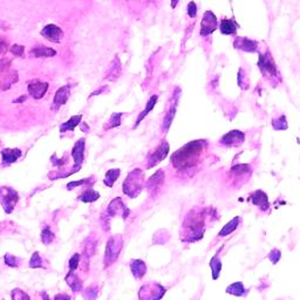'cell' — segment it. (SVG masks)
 Masks as SVG:
<instances>
[{"label":"cell","instance_id":"cell-1","mask_svg":"<svg viewBox=\"0 0 300 300\" xmlns=\"http://www.w3.org/2000/svg\"><path fill=\"white\" fill-rule=\"evenodd\" d=\"M208 147L205 140H196L191 141L179 150L175 151L171 156V164L179 171H186L195 168L200 161L203 151Z\"/></svg>","mask_w":300,"mask_h":300},{"label":"cell","instance_id":"cell-2","mask_svg":"<svg viewBox=\"0 0 300 300\" xmlns=\"http://www.w3.org/2000/svg\"><path fill=\"white\" fill-rule=\"evenodd\" d=\"M182 228L185 236V237L182 238L183 241L192 243V241L200 240L203 237V234H204V216L200 212L195 210L190 211V214L186 215Z\"/></svg>","mask_w":300,"mask_h":300},{"label":"cell","instance_id":"cell-3","mask_svg":"<svg viewBox=\"0 0 300 300\" xmlns=\"http://www.w3.org/2000/svg\"><path fill=\"white\" fill-rule=\"evenodd\" d=\"M144 183L145 180L143 170L140 168H135L128 174L127 179L123 182V185H122V190L128 197L135 198L143 190Z\"/></svg>","mask_w":300,"mask_h":300},{"label":"cell","instance_id":"cell-4","mask_svg":"<svg viewBox=\"0 0 300 300\" xmlns=\"http://www.w3.org/2000/svg\"><path fill=\"white\" fill-rule=\"evenodd\" d=\"M122 247H123V240H122L121 235L112 236V237L109 238L108 241H107L106 251H104V267L110 266V265H113L118 260Z\"/></svg>","mask_w":300,"mask_h":300},{"label":"cell","instance_id":"cell-5","mask_svg":"<svg viewBox=\"0 0 300 300\" xmlns=\"http://www.w3.org/2000/svg\"><path fill=\"white\" fill-rule=\"evenodd\" d=\"M258 68L264 77L270 78L271 80H280L279 79V72L277 68L275 60H273L272 55L270 52H265V53H260L258 58Z\"/></svg>","mask_w":300,"mask_h":300},{"label":"cell","instance_id":"cell-6","mask_svg":"<svg viewBox=\"0 0 300 300\" xmlns=\"http://www.w3.org/2000/svg\"><path fill=\"white\" fill-rule=\"evenodd\" d=\"M19 202V194L10 186L0 188V204L6 214H12L17 203Z\"/></svg>","mask_w":300,"mask_h":300},{"label":"cell","instance_id":"cell-7","mask_svg":"<svg viewBox=\"0 0 300 300\" xmlns=\"http://www.w3.org/2000/svg\"><path fill=\"white\" fill-rule=\"evenodd\" d=\"M218 28V20L216 14L212 11H206L203 14L202 21H200V36L206 38L211 36L215 31Z\"/></svg>","mask_w":300,"mask_h":300},{"label":"cell","instance_id":"cell-8","mask_svg":"<svg viewBox=\"0 0 300 300\" xmlns=\"http://www.w3.org/2000/svg\"><path fill=\"white\" fill-rule=\"evenodd\" d=\"M40 36L52 43H60L65 38L62 28L55 24H47L40 31Z\"/></svg>","mask_w":300,"mask_h":300},{"label":"cell","instance_id":"cell-9","mask_svg":"<svg viewBox=\"0 0 300 300\" xmlns=\"http://www.w3.org/2000/svg\"><path fill=\"white\" fill-rule=\"evenodd\" d=\"M169 150H170V145H169L168 142L162 141L159 147H157L154 151H151V153L149 154V156H148L147 169H151L153 167H155V165L159 164L160 162H162L163 160L168 156Z\"/></svg>","mask_w":300,"mask_h":300},{"label":"cell","instance_id":"cell-10","mask_svg":"<svg viewBox=\"0 0 300 300\" xmlns=\"http://www.w3.org/2000/svg\"><path fill=\"white\" fill-rule=\"evenodd\" d=\"M130 210L127 208L126 204L123 203L121 197H116L112 202L109 203L108 208H107V215L109 217H115V216H120L122 217V220H126L128 217H129Z\"/></svg>","mask_w":300,"mask_h":300},{"label":"cell","instance_id":"cell-11","mask_svg":"<svg viewBox=\"0 0 300 300\" xmlns=\"http://www.w3.org/2000/svg\"><path fill=\"white\" fill-rule=\"evenodd\" d=\"M245 141V134L240 130H231L228 134L222 136V139L220 140V144L226 148H232V147H238L241 143H244Z\"/></svg>","mask_w":300,"mask_h":300},{"label":"cell","instance_id":"cell-12","mask_svg":"<svg viewBox=\"0 0 300 300\" xmlns=\"http://www.w3.org/2000/svg\"><path fill=\"white\" fill-rule=\"evenodd\" d=\"M180 89L177 87L175 89V92L173 93V96H171V101L170 104H169V109L167 112V114L164 116V120H163V132H167V130L170 128L171 122L174 121L175 115H176V108H177V103H179V99H180Z\"/></svg>","mask_w":300,"mask_h":300},{"label":"cell","instance_id":"cell-13","mask_svg":"<svg viewBox=\"0 0 300 300\" xmlns=\"http://www.w3.org/2000/svg\"><path fill=\"white\" fill-rule=\"evenodd\" d=\"M49 84L40 80H31L27 82V92L34 100H40L47 93Z\"/></svg>","mask_w":300,"mask_h":300},{"label":"cell","instance_id":"cell-14","mask_svg":"<svg viewBox=\"0 0 300 300\" xmlns=\"http://www.w3.org/2000/svg\"><path fill=\"white\" fill-rule=\"evenodd\" d=\"M84 144H86V140L80 139L75 142L74 147L72 149V157L74 160V165L73 169L79 171V169L81 168L82 163L84 161Z\"/></svg>","mask_w":300,"mask_h":300},{"label":"cell","instance_id":"cell-15","mask_svg":"<svg viewBox=\"0 0 300 300\" xmlns=\"http://www.w3.org/2000/svg\"><path fill=\"white\" fill-rule=\"evenodd\" d=\"M69 96H71V84H65V86H62L61 88L58 89L54 95L53 103H52V110L58 112L61 106L66 104Z\"/></svg>","mask_w":300,"mask_h":300},{"label":"cell","instance_id":"cell-16","mask_svg":"<svg viewBox=\"0 0 300 300\" xmlns=\"http://www.w3.org/2000/svg\"><path fill=\"white\" fill-rule=\"evenodd\" d=\"M234 47L240 51L247 52V53H256L258 52V41L249 39L246 37H237L234 41Z\"/></svg>","mask_w":300,"mask_h":300},{"label":"cell","instance_id":"cell-17","mask_svg":"<svg viewBox=\"0 0 300 300\" xmlns=\"http://www.w3.org/2000/svg\"><path fill=\"white\" fill-rule=\"evenodd\" d=\"M19 81L18 72L14 69H7L0 73V90L10 89L13 84Z\"/></svg>","mask_w":300,"mask_h":300},{"label":"cell","instance_id":"cell-18","mask_svg":"<svg viewBox=\"0 0 300 300\" xmlns=\"http://www.w3.org/2000/svg\"><path fill=\"white\" fill-rule=\"evenodd\" d=\"M164 171L161 170H157L155 174L153 175V176L150 177L149 180H148L147 182V190L149 192L150 195L156 194L157 191L161 189V186L163 185V183H164Z\"/></svg>","mask_w":300,"mask_h":300},{"label":"cell","instance_id":"cell-19","mask_svg":"<svg viewBox=\"0 0 300 300\" xmlns=\"http://www.w3.org/2000/svg\"><path fill=\"white\" fill-rule=\"evenodd\" d=\"M30 58L32 59H47V58H54L57 55V51L52 47L47 46H37L30 51Z\"/></svg>","mask_w":300,"mask_h":300},{"label":"cell","instance_id":"cell-20","mask_svg":"<svg viewBox=\"0 0 300 300\" xmlns=\"http://www.w3.org/2000/svg\"><path fill=\"white\" fill-rule=\"evenodd\" d=\"M238 28H240V25L237 24L235 19L224 18L220 20V25H218V30L220 31L223 36H236Z\"/></svg>","mask_w":300,"mask_h":300},{"label":"cell","instance_id":"cell-21","mask_svg":"<svg viewBox=\"0 0 300 300\" xmlns=\"http://www.w3.org/2000/svg\"><path fill=\"white\" fill-rule=\"evenodd\" d=\"M250 200H251L252 204L258 206L263 211H266L270 209L269 198H267L266 194L263 190H256L253 194L250 195Z\"/></svg>","mask_w":300,"mask_h":300},{"label":"cell","instance_id":"cell-22","mask_svg":"<svg viewBox=\"0 0 300 300\" xmlns=\"http://www.w3.org/2000/svg\"><path fill=\"white\" fill-rule=\"evenodd\" d=\"M121 74H122L121 60H120V58L116 55L114 59H113L112 62H110L109 69H108V72H107L104 79L108 81H116L119 78L121 77Z\"/></svg>","mask_w":300,"mask_h":300},{"label":"cell","instance_id":"cell-23","mask_svg":"<svg viewBox=\"0 0 300 300\" xmlns=\"http://www.w3.org/2000/svg\"><path fill=\"white\" fill-rule=\"evenodd\" d=\"M22 155L21 150L16 148V149H10V148H6V149L1 150V161L2 164H12V163L18 161V159Z\"/></svg>","mask_w":300,"mask_h":300},{"label":"cell","instance_id":"cell-24","mask_svg":"<svg viewBox=\"0 0 300 300\" xmlns=\"http://www.w3.org/2000/svg\"><path fill=\"white\" fill-rule=\"evenodd\" d=\"M157 100H159V96H157V95H151L150 96V99H149V100H148L147 104H145V108L142 110L141 113H140L139 118L136 119L135 124H134V126H133L134 129H135V128H138L140 126V123H141V122L144 120L145 116L149 114L151 110L154 109V107H155L156 103H157Z\"/></svg>","mask_w":300,"mask_h":300},{"label":"cell","instance_id":"cell-25","mask_svg":"<svg viewBox=\"0 0 300 300\" xmlns=\"http://www.w3.org/2000/svg\"><path fill=\"white\" fill-rule=\"evenodd\" d=\"M130 270H132L133 276L136 279H141L143 278L145 272H147V265L141 259H133L130 261Z\"/></svg>","mask_w":300,"mask_h":300},{"label":"cell","instance_id":"cell-26","mask_svg":"<svg viewBox=\"0 0 300 300\" xmlns=\"http://www.w3.org/2000/svg\"><path fill=\"white\" fill-rule=\"evenodd\" d=\"M65 280L74 293L80 292V291L82 290V280L75 275V271H69L68 275L66 276Z\"/></svg>","mask_w":300,"mask_h":300},{"label":"cell","instance_id":"cell-27","mask_svg":"<svg viewBox=\"0 0 300 300\" xmlns=\"http://www.w3.org/2000/svg\"><path fill=\"white\" fill-rule=\"evenodd\" d=\"M81 120H82V115H74L72 116L71 119H68L66 122H63L62 124L60 126V133L63 134L66 132H73V130L77 128L79 124L81 123Z\"/></svg>","mask_w":300,"mask_h":300},{"label":"cell","instance_id":"cell-28","mask_svg":"<svg viewBox=\"0 0 300 300\" xmlns=\"http://www.w3.org/2000/svg\"><path fill=\"white\" fill-rule=\"evenodd\" d=\"M240 220H241L240 217H235L234 220H230V222L226 224L222 230H220V234H218V237L222 238V237H226V236L231 235L232 232H234L235 230H237L238 226H240Z\"/></svg>","mask_w":300,"mask_h":300},{"label":"cell","instance_id":"cell-29","mask_svg":"<svg viewBox=\"0 0 300 300\" xmlns=\"http://www.w3.org/2000/svg\"><path fill=\"white\" fill-rule=\"evenodd\" d=\"M121 170L120 169H110L104 175V179H103V183L104 185H107L108 188H113V185H114V183L118 180L119 176H120Z\"/></svg>","mask_w":300,"mask_h":300},{"label":"cell","instance_id":"cell-30","mask_svg":"<svg viewBox=\"0 0 300 300\" xmlns=\"http://www.w3.org/2000/svg\"><path fill=\"white\" fill-rule=\"evenodd\" d=\"M99 198H100V194H99L98 191H95L94 189L88 188L79 196V200H81V202L83 203H93L95 202V200H98Z\"/></svg>","mask_w":300,"mask_h":300},{"label":"cell","instance_id":"cell-31","mask_svg":"<svg viewBox=\"0 0 300 300\" xmlns=\"http://www.w3.org/2000/svg\"><path fill=\"white\" fill-rule=\"evenodd\" d=\"M150 0H127V4L129 10H132V12H141L144 8H147L149 5Z\"/></svg>","mask_w":300,"mask_h":300},{"label":"cell","instance_id":"cell-32","mask_svg":"<svg viewBox=\"0 0 300 300\" xmlns=\"http://www.w3.org/2000/svg\"><path fill=\"white\" fill-rule=\"evenodd\" d=\"M210 267L212 271V279L216 280V279L220 278V271H222V261H220V256L216 255L212 257L211 261H210Z\"/></svg>","mask_w":300,"mask_h":300},{"label":"cell","instance_id":"cell-33","mask_svg":"<svg viewBox=\"0 0 300 300\" xmlns=\"http://www.w3.org/2000/svg\"><path fill=\"white\" fill-rule=\"evenodd\" d=\"M226 292H228L229 294H234V296L240 297L246 293V288L243 285V282L237 281V282H234V284L229 285L228 288H226Z\"/></svg>","mask_w":300,"mask_h":300},{"label":"cell","instance_id":"cell-34","mask_svg":"<svg viewBox=\"0 0 300 300\" xmlns=\"http://www.w3.org/2000/svg\"><path fill=\"white\" fill-rule=\"evenodd\" d=\"M231 174L236 175V176H246V175L251 174V167L249 164H238L232 167Z\"/></svg>","mask_w":300,"mask_h":300},{"label":"cell","instance_id":"cell-35","mask_svg":"<svg viewBox=\"0 0 300 300\" xmlns=\"http://www.w3.org/2000/svg\"><path fill=\"white\" fill-rule=\"evenodd\" d=\"M122 113H114L110 116L109 121L107 122V124L104 126V129H114L116 127L121 126V119H122Z\"/></svg>","mask_w":300,"mask_h":300},{"label":"cell","instance_id":"cell-36","mask_svg":"<svg viewBox=\"0 0 300 300\" xmlns=\"http://www.w3.org/2000/svg\"><path fill=\"white\" fill-rule=\"evenodd\" d=\"M54 238H55V236L53 234V231L49 229V226H45L41 231L42 244H45V245H49V244L54 240Z\"/></svg>","mask_w":300,"mask_h":300},{"label":"cell","instance_id":"cell-37","mask_svg":"<svg viewBox=\"0 0 300 300\" xmlns=\"http://www.w3.org/2000/svg\"><path fill=\"white\" fill-rule=\"evenodd\" d=\"M30 267L31 269H42L43 265H42V259L40 257L39 252H34L33 255H32L31 260H30Z\"/></svg>","mask_w":300,"mask_h":300},{"label":"cell","instance_id":"cell-38","mask_svg":"<svg viewBox=\"0 0 300 300\" xmlns=\"http://www.w3.org/2000/svg\"><path fill=\"white\" fill-rule=\"evenodd\" d=\"M272 127L275 128L276 130H285V129H287L286 118H285L284 115H281V116H279L278 119H276V120H272Z\"/></svg>","mask_w":300,"mask_h":300},{"label":"cell","instance_id":"cell-39","mask_svg":"<svg viewBox=\"0 0 300 300\" xmlns=\"http://www.w3.org/2000/svg\"><path fill=\"white\" fill-rule=\"evenodd\" d=\"M87 240H88V243H84L83 250H84V255H86V257L89 258L95 253L96 243L94 240H92V238H88Z\"/></svg>","mask_w":300,"mask_h":300},{"label":"cell","instance_id":"cell-40","mask_svg":"<svg viewBox=\"0 0 300 300\" xmlns=\"http://www.w3.org/2000/svg\"><path fill=\"white\" fill-rule=\"evenodd\" d=\"M4 260L5 264L10 267H18L20 265V259L18 257H16V256L11 255V253H6V255H5Z\"/></svg>","mask_w":300,"mask_h":300},{"label":"cell","instance_id":"cell-41","mask_svg":"<svg viewBox=\"0 0 300 300\" xmlns=\"http://www.w3.org/2000/svg\"><path fill=\"white\" fill-rule=\"evenodd\" d=\"M197 13H198L197 4L191 0V1H189L188 5H186V14H188L189 18L195 19L197 17Z\"/></svg>","mask_w":300,"mask_h":300},{"label":"cell","instance_id":"cell-42","mask_svg":"<svg viewBox=\"0 0 300 300\" xmlns=\"http://www.w3.org/2000/svg\"><path fill=\"white\" fill-rule=\"evenodd\" d=\"M10 52L16 58H22L25 53V46L19 45V43H14V45H12L10 47Z\"/></svg>","mask_w":300,"mask_h":300},{"label":"cell","instance_id":"cell-43","mask_svg":"<svg viewBox=\"0 0 300 300\" xmlns=\"http://www.w3.org/2000/svg\"><path fill=\"white\" fill-rule=\"evenodd\" d=\"M80 253H75V255H73V257H71L69 259V271H75L78 270L79 265H80Z\"/></svg>","mask_w":300,"mask_h":300},{"label":"cell","instance_id":"cell-44","mask_svg":"<svg viewBox=\"0 0 300 300\" xmlns=\"http://www.w3.org/2000/svg\"><path fill=\"white\" fill-rule=\"evenodd\" d=\"M89 183H90V179H83V180H73V182L67 184V189H68V190H72V189L77 188V186L89 184ZM90 184H93V182L90 183Z\"/></svg>","mask_w":300,"mask_h":300},{"label":"cell","instance_id":"cell-45","mask_svg":"<svg viewBox=\"0 0 300 300\" xmlns=\"http://www.w3.org/2000/svg\"><path fill=\"white\" fill-rule=\"evenodd\" d=\"M12 299L14 300H28L30 299V296H27L24 291L19 290V288H14V290L12 291Z\"/></svg>","mask_w":300,"mask_h":300},{"label":"cell","instance_id":"cell-46","mask_svg":"<svg viewBox=\"0 0 300 300\" xmlns=\"http://www.w3.org/2000/svg\"><path fill=\"white\" fill-rule=\"evenodd\" d=\"M51 161H52V163H53V165H55V167H58V168H62L63 165H65L67 163L66 156L63 157L62 160H61V159H58L57 154H54V155L51 157Z\"/></svg>","mask_w":300,"mask_h":300},{"label":"cell","instance_id":"cell-47","mask_svg":"<svg viewBox=\"0 0 300 300\" xmlns=\"http://www.w3.org/2000/svg\"><path fill=\"white\" fill-rule=\"evenodd\" d=\"M280 257H281V253H280V251H279L278 249L272 250V251H271L270 255H269V259H270L271 261H272L273 264L278 263L279 259H280Z\"/></svg>","mask_w":300,"mask_h":300},{"label":"cell","instance_id":"cell-48","mask_svg":"<svg viewBox=\"0 0 300 300\" xmlns=\"http://www.w3.org/2000/svg\"><path fill=\"white\" fill-rule=\"evenodd\" d=\"M11 65H12V60L7 59V58H4V59H0V73L7 71V69L11 68Z\"/></svg>","mask_w":300,"mask_h":300},{"label":"cell","instance_id":"cell-49","mask_svg":"<svg viewBox=\"0 0 300 300\" xmlns=\"http://www.w3.org/2000/svg\"><path fill=\"white\" fill-rule=\"evenodd\" d=\"M7 51H8V41L2 37H0V57L4 55Z\"/></svg>","mask_w":300,"mask_h":300},{"label":"cell","instance_id":"cell-50","mask_svg":"<svg viewBox=\"0 0 300 300\" xmlns=\"http://www.w3.org/2000/svg\"><path fill=\"white\" fill-rule=\"evenodd\" d=\"M109 88H108V86H102V87H100V88L99 89H96L95 92H93L92 94L89 95V98H93V96H95V95H100V94H102V93H104V92H107V90H108Z\"/></svg>","mask_w":300,"mask_h":300},{"label":"cell","instance_id":"cell-51","mask_svg":"<svg viewBox=\"0 0 300 300\" xmlns=\"http://www.w3.org/2000/svg\"><path fill=\"white\" fill-rule=\"evenodd\" d=\"M26 99H27V96L21 95V96H20V98L17 99V100H14V101H13V103H22V102H25Z\"/></svg>","mask_w":300,"mask_h":300},{"label":"cell","instance_id":"cell-52","mask_svg":"<svg viewBox=\"0 0 300 300\" xmlns=\"http://www.w3.org/2000/svg\"><path fill=\"white\" fill-rule=\"evenodd\" d=\"M54 298L57 299V300L58 299H67V300H69V299H71V297L66 296V294H57V296H55Z\"/></svg>","mask_w":300,"mask_h":300},{"label":"cell","instance_id":"cell-53","mask_svg":"<svg viewBox=\"0 0 300 300\" xmlns=\"http://www.w3.org/2000/svg\"><path fill=\"white\" fill-rule=\"evenodd\" d=\"M180 0H170V6H171V8H173V10H175V8L177 7V5L180 4Z\"/></svg>","mask_w":300,"mask_h":300}]
</instances>
